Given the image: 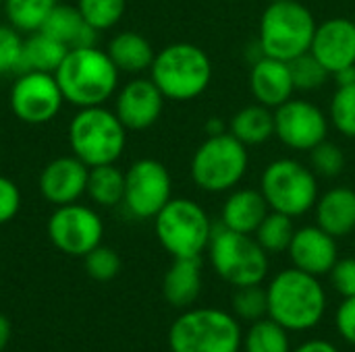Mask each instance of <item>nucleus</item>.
Listing matches in <instances>:
<instances>
[{
    "instance_id": "obj_1",
    "label": "nucleus",
    "mask_w": 355,
    "mask_h": 352,
    "mask_svg": "<svg viewBox=\"0 0 355 352\" xmlns=\"http://www.w3.org/2000/svg\"><path fill=\"white\" fill-rule=\"evenodd\" d=\"M119 75L108 52L98 46L69 50L54 73L64 102L77 108L104 106L119 87Z\"/></svg>"
},
{
    "instance_id": "obj_2",
    "label": "nucleus",
    "mask_w": 355,
    "mask_h": 352,
    "mask_svg": "<svg viewBox=\"0 0 355 352\" xmlns=\"http://www.w3.org/2000/svg\"><path fill=\"white\" fill-rule=\"evenodd\" d=\"M268 315L287 332L312 330L327 309V295L316 276L297 268L279 272L266 288Z\"/></svg>"
},
{
    "instance_id": "obj_3",
    "label": "nucleus",
    "mask_w": 355,
    "mask_h": 352,
    "mask_svg": "<svg viewBox=\"0 0 355 352\" xmlns=\"http://www.w3.org/2000/svg\"><path fill=\"white\" fill-rule=\"evenodd\" d=\"M150 79L166 100L191 102L210 87L212 62L200 46L177 41L156 52Z\"/></svg>"
},
{
    "instance_id": "obj_4",
    "label": "nucleus",
    "mask_w": 355,
    "mask_h": 352,
    "mask_svg": "<svg viewBox=\"0 0 355 352\" xmlns=\"http://www.w3.org/2000/svg\"><path fill=\"white\" fill-rule=\"evenodd\" d=\"M316 25L312 10L300 0L268 2L260 17L258 46L264 56L289 62L310 52Z\"/></svg>"
},
{
    "instance_id": "obj_5",
    "label": "nucleus",
    "mask_w": 355,
    "mask_h": 352,
    "mask_svg": "<svg viewBox=\"0 0 355 352\" xmlns=\"http://www.w3.org/2000/svg\"><path fill=\"white\" fill-rule=\"evenodd\" d=\"M69 145L75 158L85 166L114 164L127 145V129L114 114L104 106L79 108L69 124Z\"/></svg>"
},
{
    "instance_id": "obj_6",
    "label": "nucleus",
    "mask_w": 355,
    "mask_h": 352,
    "mask_svg": "<svg viewBox=\"0 0 355 352\" xmlns=\"http://www.w3.org/2000/svg\"><path fill=\"white\" fill-rule=\"evenodd\" d=\"M250 168L248 145L235 139L229 131L206 137L191 158V178L200 191L227 193L237 189Z\"/></svg>"
},
{
    "instance_id": "obj_7",
    "label": "nucleus",
    "mask_w": 355,
    "mask_h": 352,
    "mask_svg": "<svg viewBox=\"0 0 355 352\" xmlns=\"http://www.w3.org/2000/svg\"><path fill=\"white\" fill-rule=\"evenodd\" d=\"M241 328L220 309H191L175 319L168 332L173 352H239Z\"/></svg>"
},
{
    "instance_id": "obj_8",
    "label": "nucleus",
    "mask_w": 355,
    "mask_h": 352,
    "mask_svg": "<svg viewBox=\"0 0 355 352\" xmlns=\"http://www.w3.org/2000/svg\"><path fill=\"white\" fill-rule=\"evenodd\" d=\"M212 220L206 210L185 197L171 199L154 218V230L166 253L177 257H202L212 239Z\"/></svg>"
},
{
    "instance_id": "obj_9",
    "label": "nucleus",
    "mask_w": 355,
    "mask_h": 352,
    "mask_svg": "<svg viewBox=\"0 0 355 352\" xmlns=\"http://www.w3.org/2000/svg\"><path fill=\"white\" fill-rule=\"evenodd\" d=\"M260 191L272 212L289 218L308 214L320 197L314 170L293 158H279L270 162L262 172Z\"/></svg>"
},
{
    "instance_id": "obj_10",
    "label": "nucleus",
    "mask_w": 355,
    "mask_h": 352,
    "mask_svg": "<svg viewBox=\"0 0 355 352\" xmlns=\"http://www.w3.org/2000/svg\"><path fill=\"white\" fill-rule=\"evenodd\" d=\"M208 253L214 272L235 288L260 284L268 274V253L260 243L252 234L229 230L223 224L212 228Z\"/></svg>"
},
{
    "instance_id": "obj_11",
    "label": "nucleus",
    "mask_w": 355,
    "mask_h": 352,
    "mask_svg": "<svg viewBox=\"0 0 355 352\" xmlns=\"http://www.w3.org/2000/svg\"><path fill=\"white\" fill-rule=\"evenodd\" d=\"M173 199V178L168 168L152 158H141L125 172V210L137 218H156L158 212Z\"/></svg>"
},
{
    "instance_id": "obj_12",
    "label": "nucleus",
    "mask_w": 355,
    "mask_h": 352,
    "mask_svg": "<svg viewBox=\"0 0 355 352\" xmlns=\"http://www.w3.org/2000/svg\"><path fill=\"white\" fill-rule=\"evenodd\" d=\"M48 237L52 245L64 255L83 257L102 245L104 224L98 212L87 205L69 203L58 205L48 218Z\"/></svg>"
},
{
    "instance_id": "obj_13",
    "label": "nucleus",
    "mask_w": 355,
    "mask_h": 352,
    "mask_svg": "<svg viewBox=\"0 0 355 352\" xmlns=\"http://www.w3.org/2000/svg\"><path fill=\"white\" fill-rule=\"evenodd\" d=\"M64 104L54 73L25 71L10 87V108L21 122L46 124L56 118Z\"/></svg>"
},
{
    "instance_id": "obj_14",
    "label": "nucleus",
    "mask_w": 355,
    "mask_h": 352,
    "mask_svg": "<svg viewBox=\"0 0 355 352\" xmlns=\"http://www.w3.org/2000/svg\"><path fill=\"white\" fill-rule=\"evenodd\" d=\"M329 135V116L312 102L289 100L275 108V137L295 151H310Z\"/></svg>"
},
{
    "instance_id": "obj_15",
    "label": "nucleus",
    "mask_w": 355,
    "mask_h": 352,
    "mask_svg": "<svg viewBox=\"0 0 355 352\" xmlns=\"http://www.w3.org/2000/svg\"><path fill=\"white\" fill-rule=\"evenodd\" d=\"M164 95L152 79H131L116 91L114 114L127 131H146L154 127L164 110Z\"/></svg>"
},
{
    "instance_id": "obj_16",
    "label": "nucleus",
    "mask_w": 355,
    "mask_h": 352,
    "mask_svg": "<svg viewBox=\"0 0 355 352\" xmlns=\"http://www.w3.org/2000/svg\"><path fill=\"white\" fill-rule=\"evenodd\" d=\"M310 52L322 62L331 77L355 64V21L331 17L316 25Z\"/></svg>"
},
{
    "instance_id": "obj_17",
    "label": "nucleus",
    "mask_w": 355,
    "mask_h": 352,
    "mask_svg": "<svg viewBox=\"0 0 355 352\" xmlns=\"http://www.w3.org/2000/svg\"><path fill=\"white\" fill-rule=\"evenodd\" d=\"M89 166L75 156H62L48 162L40 174V193L52 205L77 203L87 189Z\"/></svg>"
},
{
    "instance_id": "obj_18",
    "label": "nucleus",
    "mask_w": 355,
    "mask_h": 352,
    "mask_svg": "<svg viewBox=\"0 0 355 352\" xmlns=\"http://www.w3.org/2000/svg\"><path fill=\"white\" fill-rule=\"evenodd\" d=\"M287 251L293 261V268L316 278L329 274L339 259L335 237L322 230L320 226H304L295 230Z\"/></svg>"
},
{
    "instance_id": "obj_19",
    "label": "nucleus",
    "mask_w": 355,
    "mask_h": 352,
    "mask_svg": "<svg viewBox=\"0 0 355 352\" xmlns=\"http://www.w3.org/2000/svg\"><path fill=\"white\" fill-rule=\"evenodd\" d=\"M250 91L258 104H262L270 110L289 102L295 91L289 62L277 60L270 56H262L256 62H252Z\"/></svg>"
},
{
    "instance_id": "obj_20",
    "label": "nucleus",
    "mask_w": 355,
    "mask_h": 352,
    "mask_svg": "<svg viewBox=\"0 0 355 352\" xmlns=\"http://www.w3.org/2000/svg\"><path fill=\"white\" fill-rule=\"evenodd\" d=\"M268 212L270 207L260 189H233L223 203L220 224L241 234H254Z\"/></svg>"
},
{
    "instance_id": "obj_21",
    "label": "nucleus",
    "mask_w": 355,
    "mask_h": 352,
    "mask_svg": "<svg viewBox=\"0 0 355 352\" xmlns=\"http://www.w3.org/2000/svg\"><path fill=\"white\" fill-rule=\"evenodd\" d=\"M316 226L335 239L355 232V191L349 187H335L322 193L314 205Z\"/></svg>"
},
{
    "instance_id": "obj_22",
    "label": "nucleus",
    "mask_w": 355,
    "mask_h": 352,
    "mask_svg": "<svg viewBox=\"0 0 355 352\" xmlns=\"http://www.w3.org/2000/svg\"><path fill=\"white\" fill-rule=\"evenodd\" d=\"M40 31L52 35L54 39L64 44L69 50L96 46L98 33H100L83 19L79 8L71 4H56Z\"/></svg>"
},
{
    "instance_id": "obj_23",
    "label": "nucleus",
    "mask_w": 355,
    "mask_h": 352,
    "mask_svg": "<svg viewBox=\"0 0 355 352\" xmlns=\"http://www.w3.org/2000/svg\"><path fill=\"white\" fill-rule=\"evenodd\" d=\"M202 290V259L177 257L162 280V295L173 307H189Z\"/></svg>"
},
{
    "instance_id": "obj_24",
    "label": "nucleus",
    "mask_w": 355,
    "mask_h": 352,
    "mask_svg": "<svg viewBox=\"0 0 355 352\" xmlns=\"http://www.w3.org/2000/svg\"><path fill=\"white\" fill-rule=\"evenodd\" d=\"M106 52H108L110 60L114 62V66L121 73H129V75H139L144 71H150L154 56H156L148 37L137 31L116 33L108 41Z\"/></svg>"
},
{
    "instance_id": "obj_25",
    "label": "nucleus",
    "mask_w": 355,
    "mask_h": 352,
    "mask_svg": "<svg viewBox=\"0 0 355 352\" xmlns=\"http://www.w3.org/2000/svg\"><path fill=\"white\" fill-rule=\"evenodd\" d=\"M229 133L243 145H262L275 135V110L262 104H250L237 110L229 120Z\"/></svg>"
},
{
    "instance_id": "obj_26",
    "label": "nucleus",
    "mask_w": 355,
    "mask_h": 352,
    "mask_svg": "<svg viewBox=\"0 0 355 352\" xmlns=\"http://www.w3.org/2000/svg\"><path fill=\"white\" fill-rule=\"evenodd\" d=\"M67 52L69 48L58 39H54L52 35L44 31H33L23 39V73L25 71L56 73Z\"/></svg>"
},
{
    "instance_id": "obj_27",
    "label": "nucleus",
    "mask_w": 355,
    "mask_h": 352,
    "mask_svg": "<svg viewBox=\"0 0 355 352\" xmlns=\"http://www.w3.org/2000/svg\"><path fill=\"white\" fill-rule=\"evenodd\" d=\"M85 195L102 207H114L123 203L125 195V172L116 164H102L89 168Z\"/></svg>"
},
{
    "instance_id": "obj_28",
    "label": "nucleus",
    "mask_w": 355,
    "mask_h": 352,
    "mask_svg": "<svg viewBox=\"0 0 355 352\" xmlns=\"http://www.w3.org/2000/svg\"><path fill=\"white\" fill-rule=\"evenodd\" d=\"M56 4V0H4L2 8L10 27L21 33H33L44 27Z\"/></svg>"
},
{
    "instance_id": "obj_29",
    "label": "nucleus",
    "mask_w": 355,
    "mask_h": 352,
    "mask_svg": "<svg viewBox=\"0 0 355 352\" xmlns=\"http://www.w3.org/2000/svg\"><path fill=\"white\" fill-rule=\"evenodd\" d=\"M243 349L245 352H291L289 332L275 319L262 317L252 322V328L243 338Z\"/></svg>"
},
{
    "instance_id": "obj_30",
    "label": "nucleus",
    "mask_w": 355,
    "mask_h": 352,
    "mask_svg": "<svg viewBox=\"0 0 355 352\" xmlns=\"http://www.w3.org/2000/svg\"><path fill=\"white\" fill-rule=\"evenodd\" d=\"M254 234H256V241L260 243V247L266 253H283V251L289 249L291 239L295 234L293 218L270 210L268 216L262 220V224L258 226V230Z\"/></svg>"
},
{
    "instance_id": "obj_31",
    "label": "nucleus",
    "mask_w": 355,
    "mask_h": 352,
    "mask_svg": "<svg viewBox=\"0 0 355 352\" xmlns=\"http://www.w3.org/2000/svg\"><path fill=\"white\" fill-rule=\"evenodd\" d=\"M289 71L295 91H306V93L316 91L331 79V73L322 66V62L312 52H306L289 60Z\"/></svg>"
},
{
    "instance_id": "obj_32",
    "label": "nucleus",
    "mask_w": 355,
    "mask_h": 352,
    "mask_svg": "<svg viewBox=\"0 0 355 352\" xmlns=\"http://www.w3.org/2000/svg\"><path fill=\"white\" fill-rule=\"evenodd\" d=\"M127 0H77V8L83 19L96 29H112L125 15Z\"/></svg>"
},
{
    "instance_id": "obj_33",
    "label": "nucleus",
    "mask_w": 355,
    "mask_h": 352,
    "mask_svg": "<svg viewBox=\"0 0 355 352\" xmlns=\"http://www.w3.org/2000/svg\"><path fill=\"white\" fill-rule=\"evenodd\" d=\"M329 120L341 135L355 139V83L335 89L329 106Z\"/></svg>"
},
{
    "instance_id": "obj_34",
    "label": "nucleus",
    "mask_w": 355,
    "mask_h": 352,
    "mask_svg": "<svg viewBox=\"0 0 355 352\" xmlns=\"http://www.w3.org/2000/svg\"><path fill=\"white\" fill-rule=\"evenodd\" d=\"M233 311L245 322H258L268 315V293L260 284L237 286L233 295Z\"/></svg>"
},
{
    "instance_id": "obj_35",
    "label": "nucleus",
    "mask_w": 355,
    "mask_h": 352,
    "mask_svg": "<svg viewBox=\"0 0 355 352\" xmlns=\"http://www.w3.org/2000/svg\"><path fill=\"white\" fill-rule=\"evenodd\" d=\"M310 168L316 176L337 178L345 170V154L337 143L324 139L314 149H310Z\"/></svg>"
},
{
    "instance_id": "obj_36",
    "label": "nucleus",
    "mask_w": 355,
    "mask_h": 352,
    "mask_svg": "<svg viewBox=\"0 0 355 352\" xmlns=\"http://www.w3.org/2000/svg\"><path fill=\"white\" fill-rule=\"evenodd\" d=\"M83 259H85L87 276L96 282H110L121 272V257L110 247L98 245L87 255H83Z\"/></svg>"
},
{
    "instance_id": "obj_37",
    "label": "nucleus",
    "mask_w": 355,
    "mask_h": 352,
    "mask_svg": "<svg viewBox=\"0 0 355 352\" xmlns=\"http://www.w3.org/2000/svg\"><path fill=\"white\" fill-rule=\"evenodd\" d=\"M23 73V37L10 25H0V77Z\"/></svg>"
},
{
    "instance_id": "obj_38",
    "label": "nucleus",
    "mask_w": 355,
    "mask_h": 352,
    "mask_svg": "<svg viewBox=\"0 0 355 352\" xmlns=\"http://www.w3.org/2000/svg\"><path fill=\"white\" fill-rule=\"evenodd\" d=\"M329 274H331L333 288L339 295H343L345 299L355 297V257L337 259V263Z\"/></svg>"
},
{
    "instance_id": "obj_39",
    "label": "nucleus",
    "mask_w": 355,
    "mask_h": 352,
    "mask_svg": "<svg viewBox=\"0 0 355 352\" xmlns=\"http://www.w3.org/2000/svg\"><path fill=\"white\" fill-rule=\"evenodd\" d=\"M21 210V191L19 187L6 178L0 176V226L10 222Z\"/></svg>"
},
{
    "instance_id": "obj_40",
    "label": "nucleus",
    "mask_w": 355,
    "mask_h": 352,
    "mask_svg": "<svg viewBox=\"0 0 355 352\" xmlns=\"http://www.w3.org/2000/svg\"><path fill=\"white\" fill-rule=\"evenodd\" d=\"M337 330L345 342L355 346V297H349L341 303L337 311Z\"/></svg>"
},
{
    "instance_id": "obj_41",
    "label": "nucleus",
    "mask_w": 355,
    "mask_h": 352,
    "mask_svg": "<svg viewBox=\"0 0 355 352\" xmlns=\"http://www.w3.org/2000/svg\"><path fill=\"white\" fill-rule=\"evenodd\" d=\"M293 352H339L335 344L327 342V340H308L302 346H297Z\"/></svg>"
},
{
    "instance_id": "obj_42",
    "label": "nucleus",
    "mask_w": 355,
    "mask_h": 352,
    "mask_svg": "<svg viewBox=\"0 0 355 352\" xmlns=\"http://www.w3.org/2000/svg\"><path fill=\"white\" fill-rule=\"evenodd\" d=\"M204 131H206V135H208V137H214V135H223V133H227V127H225L223 118H218V116H210V118L206 120V124H204Z\"/></svg>"
},
{
    "instance_id": "obj_43",
    "label": "nucleus",
    "mask_w": 355,
    "mask_h": 352,
    "mask_svg": "<svg viewBox=\"0 0 355 352\" xmlns=\"http://www.w3.org/2000/svg\"><path fill=\"white\" fill-rule=\"evenodd\" d=\"M333 79H335L337 87H341V85H354L355 83V64L354 66H347V68H343V71H339V73H335V75H333Z\"/></svg>"
},
{
    "instance_id": "obj_44",
    "label": "nucleus",
    "mask_w": 355,
    "mask_h": 352,
    "mask_svg": "<svg viewBox=\"0 0 355 352\" xmlns=\"http://www.w3.org/2000/svg\"><path fill=\"white\" fill-rule=\"evenodd\" d=\"M10 334H12V328H10V322L0 315V352L6 349L8 340H10Z\"/></svg>"
},
{
    "instance_id": "obj_45",
    "label": "nucleus",
    "mask_w": 355,
    "mask_h": 352,
    "mask_svg": "<svg viewBox=\"0 0 355 352\" xmlns=\"http://www.w3.org/2000/svg\"><path fill=\"white\" fill-rule=\"evenodd\" d=\"M2 4H4V0H0V8H2Z\"/></svg>"
},
{
    "instance_id": "obj_46",
    "label": "nucleus",
    "mask_w": 355,
    "mask_h": 352,
    "mask_svg": "<svg viewBox=\"0 0 355 352\" xmlns=\"http://www.w3.org/2000/svg\"><path fill=\"white\" fill-rule=\"evenodd\" d=\"M268 2H279V0H268Z\"/></svg>"
}]
</instances>
